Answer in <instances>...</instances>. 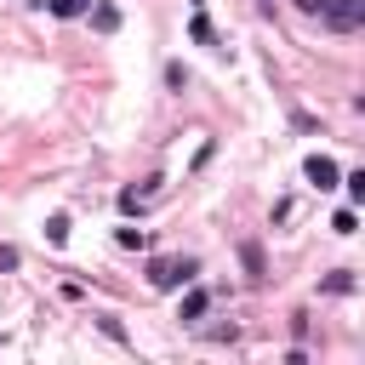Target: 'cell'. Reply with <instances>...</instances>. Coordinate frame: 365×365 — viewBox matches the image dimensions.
Masks as SVG:
<instances>
[{"mask_svg": "<svg viewBox=\"0 0 365 365\" xmlns=\"http://www.w3.org/2000/svg\"><path fill=\"white\" fill-rule=\"evenodd\" d=\"M319 6H326V0H297V12H308V18H314Z\"/></svg>", "mask_w": 365, "mask_h": 365, "instance_id": "obj_13", "label": "cell"}, {"mask_svg": "<svg viewBox=\"0 0 365 365\" xmlns=\"http://www.w3.org/2000/svg\"><path fill=\"white\" fill-rule=\"evenodd\" d=\"M0 268H6V274L18 268V246H0Z\"/></svg>", "mask_w": 365, "mask_h": 365, "instance_id": "obj_12", "label": "cell"}, {"mask_svg": "<svg viewBox=\"0 0 365 365\" xmlns=\"http://www.w3.org/2000/svg\"><path fill=\"white\" fill-rule=\"evenodd\" d=\"M126 251H137V246H143V228H120V234H114Z\"/></svg>", "mask_w": 365, "mask_h": 365, "instance_id": "obj_10", "label": "cell"}, {"mask_svg": "<svg viewBox=\"0 0 365 365\" xmlns=\"http://www.w3.org/2000/svg\"><path fill=\"white\" fill-rule=\"evenodd\" d=\"M46 240H52V246L69 240V217H63V211H58V217H46Z\"/></svg>", "mask_w": 365, "mask_h": 365, "instance_id": "obj_5", "label": "cell"}, {"mask_svg": "<svg viewBox=\"0 0 365 365\" xmlns=\"http://www.w3.org/2000/svg\"><path fill=\"white\" fill-rule=\"evenodd\" d=\"M52 12H58V18H80L86 0H52Z\"/></svg>", "mask_w": 365, "mask_h": 365, "instance_id": "obj_9", "label": "cell"}, {"mask_svg": "<svg viewBox=\"0 0 365 365\" xmlns=\"http://www.w3.org/2000/svg\"><path fill=\"white\" fill-rule=\"evenodd\" d=\"M343 189H348V200H365V171H348Z\"/></svg>", "mask_w": 365, "mask_h": 365, "instance_id": "obj_8", "label": "cell"}, {"mask_svg": "<svg viewBox=\"0 0 365 365\" xmlns=\"http://www.w3.org/2000/svg\"><path fill=\"white\" fill-rule=\"evenodd\" d=\"M240 263H246V268H251V274H257V280H263V251H257V246H251V240H246V246H240Z\"/></svg>", "mask_w": 365, "mask_h": 365, "instance_id": "obj_7", "label": "cell"}, {"mask_svg": "<svg viewBox=\"0 0 365 365\" xmlns=\"http://www.w3.org/2000/svg\"><path fill=\"white\" fill-rule=\"evenodd\" d=\"M91 23H98L103 34H114V29H120V12H114V6H98V12H91Z\"/></svg>", "mask_w": 365, "mask_h": 365, "instance_id": "obj_6", "label": "cell"}, {"mask_svg": "<svg viewBox=\"0 0 365 365\" xmlns=\"http://www.w3.org/2000/svg\"><path fill=\"white\" fill-rule=\"evenodd\" d=\"M194 274H200L194 257H154V263H149V286H154V291H177V286H189Z\"/></svg>", "mask_w": 365, "mask_h": 365, "instance_id": "obj_1", "label": "cell"}, {"mask_svg": "<svg viewBox=\"0 0 365 365\" xmlns=\"http://www.w3.org/2000/svg\"><path fill=\"white\" fill-rule=\"evenodd\" d=\"M319 18H331L337 29H359V23H365V0H326Z\"/></svg>", "mask_w": 365, "mask_h": 365, "instance_id": "obj_2", "label": "cell"}, {"mask_svg": "<svg viewBox=\"0 0 365 365\" xmlns=\"http://www.w3.org/2000/svg\"><path fill=\"white\" fill-rule=\"evenodd\" d=\"M29 6H40V0H29Z\"/></svg>", "mask_w": 365, "mask_h": 365, "instance_id": "obj_14", "label": "cell"}, {"mask_svg": "<svg viewBox=\"0 0 365 365\" xmlns=\"http://www.w3.org/2000/svg\"><path fill=\"white\" fill-rule=\"evenodd\" d=\"M326 291H331V297H343V291H354V280H348V274H331V280H326Z\"/></svg>", "mask_w": 365, "mask_h": 365, "instance_id": "obj_11", "label": "cell"}, {"mask_svg": "<svg viewBox=\"0 0 365 365\" xmlns=\"http://www.w3.org/2000/svg\"><path fill=\"white\" fill-rule=\"evenodd\" d=\"M206 308H211V297H206V291H189V297L177 303V319H200Z\"/></svg>", "mask_w": 365, "mask_h": 365, "instance_id": "obj_4", "label": "cell"}, {"mask_svg": "<svg viewBox=\"0 0 365 365\" xmlns=\"http://www.w3.org/2000/svg\"><path fill=\"white\" fill-rule=\"evenodd\" d=\"M303 171H308V182H319V189H337V160H326V154H314V160H308Z\"/></svg>", "mask_w": 365, "mask_h": 365, "instance_id": "obj_3", "label": "cell"}]
</instances>
